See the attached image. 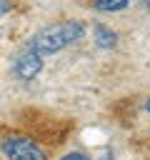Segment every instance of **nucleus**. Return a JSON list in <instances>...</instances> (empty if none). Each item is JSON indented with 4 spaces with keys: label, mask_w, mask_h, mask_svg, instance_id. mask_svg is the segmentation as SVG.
Returning a JSON list of instances; mask_svg holds the SVG:
<instances>
[{
    "label": "nucleus",
    "mask_w": 150,
    "mask_h": 160,
    "mask_svg": "<svg viewBox=\"0 0 150 160\" xmlns=\"http://www.w3.org/2000/svg\"><path fill=\"white\" fill-rule=\"evenodd\" d=\"M142 5H145V8H150V0H142Z\"/></svg>",
    "instance_id": "9d476101"
},
{
    "label": "nucleus",
    "mask_w": 150,
    "mask_h": 160,
    "mask_svg": "<svg viewBox=\"0 0 150 160\" xmlns=\"http://www.w3.org/2000/svg\"><path fill=\"white\" fill-rule=\"evenodd\" d=\"M85 35V25L78 22V20H65V22H55V25H48L42 30H38L28 48H32L38 55H52V52H60L62 48H68L70 42H78L80 38Z\"/></svg>",
    "instance_id": "f257e3e1"
},
{
    "label": "nucleus",
    "mask_w": 150,
    "mask_h": 160,
    "mask_svg": "<svg viewBox=\"0 0 150 160\" xmlns=\"http://www.w3.org/2000/svg\"><path fill=\"white\" fill-rule=\"evenodd\" d=\"M145 110H148V112H150V98H148V100H145Z\"/></svg>",
    "instance_id": "6e6552de"
},
{
    "label": "nucleus",
    "mask_w": 150,
    "mask_h": 160,
    "mask_svg": "<svg viewBox=\"0 0 150 160\" xmlns=\"http://www.w3.org/2000/svg\"><path fill=\"white\" fill-rule=\"evenodd\" d=\"M8 10H10V0H0V18H2Z\"/></svg>",
    "instance_id": "0eeeda50"
},
{
    "label": "nucleus",
    "mask_w": 150,
    "mask_h": 160,
    "mask_svg": "<svg viewBox=\"0 0 150 160\" xmlns=\"http://www.w3.org/2000/svg\"><path fill=\"white\" fill-rule=\"evenodd\" d=\"M130 0H92V8L100 10V12H118V10H125Z\"/></svg>",
    "instance_id": "39448f33"
},
{
    "label": "nucleus",
    "mask_w": 150,
    "mask_h": 160,
    "mask_svg": "<svg viewBox=\"0 0 150 160\" xmlns=\"http://www.w3.org/2000/svg\"><path fill=\"white\" fill-rule=\"evenodd\" d=\"M92 32H95V42H98V48H102V50L115 48V42H118L115 30H110V28L102 25V22H95V25H92Z\"/></svg>",
    "instance_id": "20e7f679"
},
{
    "label": "nucleus",
    "mask_w": 150,
    "mask_h": 160,
    "mask_svg": "<svg viewBox=\"0 0 150 160\" xmlns=\"http://www.w3.org/2000/svg\"><path fill=\"white\" fill-rule=\"evenodd\" d=\"M100 160H115V158H112V155H105V158H100Z\"/></svg>",
    "instance_id": "1a4fd4ad"
},
{
    "label": "nucleus",
    "mask_w": 150,
    "mask_h": 160,
    "mask_svg": "<svg viewBox=\"0 0 150 160\" xmlns=\"http://www.w3.org/2000/svg\"><path fill=\"white\" fill-rule=\"evenodd\" d=\"M40 70H42V55H38L32 48L25 45V48L18 52L15 62H12V72H15V78H20V80H32Z\"/></svg>",
    "instance_id": "7ed1b4c3"
},
{
    "label": "nucleus",
    "mask_w": 150,
    "mask_h": 160,
    "mask_svg": "<svg viewBox=\"0 0 150 160\" xmlns=\"http://www.w3.org/2000/svg\"><path fill=\"white\" fill-rule=\"evenodd\" d=\"M0 150L8 160H45V150L30 138H5Z\"/></svg>",
    "instance_id": "f03ea898"
},
{
    "label": "nucleus",
    "mask_w": 150,
    "mask_h": 160,
    "mask_svg": "<svg viewBox=\"0 0 150 160\" xmlns=\"http://www.w3.org/2000/svg\"><path fill=\"white\" fill-rule=\"evenodd\" d=\"M60 160H90V158L82 155V152H68V155H62Z\"/></svg>",
    "instance_id": "423d86ee"
}]
</instances>
